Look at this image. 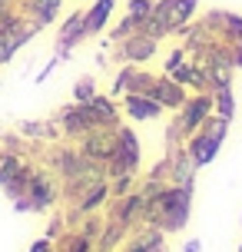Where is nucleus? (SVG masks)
<instances>
[{
	"label": "nucleus",
	"mask_w": 242,
	"mask_h": 252,
	"mask_svg": "<svg viewBox=\"0 0 242 252\" xmlns=\"http://www.w3.org/2000/svg\"><path fill=\"white\" fill-rule=\"evenodd\" d=\"M192 213V189L186 186H173L150 196V222L163 232H179L189 222Z\"/></svg>",
	"instance_id": "obj_1"
},
{
	"label": "nucleus",
	"mask_w": 242,
	"mask_h": 252,
	"mask_svg": "<svg viewBox=\"0 0 242 252\" xmlns=\"http://www.w3.org/2000/svg\"><path fill=\"white\" fill-rule=\"evenodd\" d=\"M140 169V139L133 129H120L116 133V153L110 156V176H133Z\"/></svg>",
	"instance_id": "obj_2"
},
{
	"label": "nucleus",
	"mask_w": 242,
	"mask_h": 252,
	"mask_svg": "<svg viewBox=\"0 0 242 252\" xmlns=\"http://www.w3.org/2000/svg\"><path fill=\"white\" fill-rule=\"evenodd\" d=\"M216 113V100H212V90L209 93H196V96H186V103L179 106V120H176V129L192 136L199 126Z\"/></svg>",
	"instance_id": "obj_3"
},
{
	"label": "nucleus",
	"mask_w": 242,
	"mask_h": 252,
	"mask_svg": "<svg viewBox=\"0 0 242 252\" xmlns=\"http://www.w3.org/2000/svg\"><path fill=\"white\" fill-rule=\"evenodd\" d=\"M83 37H90L87 33V10H73L63 24H60V33H57V57L66 60L70 50H73Z\"/></svg>",
	"instance_id": "obj_4"
},
{
	"label": "nucleus",
	"mask_w": 242,
	"mask_h": 252,
	"mask_svg": "<svg viewBox=\"0 0 242 252\" xmlns=\"http://www.w3.org/2000/svg\"><path fill=\"white\" fill-rule=\"evenodd\" d=\"M186 153H189V159L199 169L209 163H216V156L222 153V139L212 136V133H206V129H196L189 139H186Z\"/></svg>",
	"instance_id": "obj_5"
},
{
	"label": "nucleus",
	"mask_w": 242,
	"mask_h": 252,
	"mask_svg": "<svg viewBox=\"0 0 242 252\" xmlns=\"http://www.w3.org/2000/svg\"><path fill=\"white\" fill-rule=\"evenodd\" d=\"M123 113L136 123H150V120H159L166 113V106L153 100L150 93H123Z\"/></svg>",
	"instance_id": "obj_6"
},
{
	"label": "nucleus",
	"mask_w": 242,
	"mask_h": 252,
	"mask_svg": "<svg viewBox=\"0 0 242 252\" xmlns=\"http://www.w3.org/2000/svg\"><path fill=\"white\" fill-rule=\"evenodd\" d=\"M153 53H156V40L146 37L143 30L120 40V57L126 63H146V60H153Z\"/></svg>",
	"instance_id": "obj_7"
},
{
	"label": "nucleus",
	"mask_w": 242,
	"mask_h": 252,
	"mask_svg": "<svg viewBox=\"0 0 242 252\" xmlns=\"http://www.w3.org/2000/svg\"><path fill=\"white\" fill-rule=\"evenodd\" d=\"M63 10V0H27L24 3V17H30L37 27L53 24Z\"/></svg>",
	"instance_id": "obj_8"
},
{
	"label": "nucleus",
	"mask_w": 242,
	"mask_h": 252,
	"mask_svg": "<svg viewBox=\"0 0 242 252\" xmlns=\"http://www.w3.org/2000/svg\"><path fill=\"white\" fill-rule=\"evenodd\" d=\"M113 13H116V0H93V7L87 10V33L90 37L103 33Z\"/></svg>",
	"instance_id": "obj_9"
},
{
	"label": "nucleus",
	"mask_w": 242,
	"mask_h": 252,
	"mask_svg": "<svg viewBox=\"0 0 242 252\" xmlns=\"http://www.w3.org/2000/svg\"><path fill=\"white\" fill-rule=\"evenodd\" d=\"M212 100H216V113L222 116V120H236V96H232V87L229 83H219V87H212Z\"/></svg>",
	"instance_id": "obj_10"
},
{
	"label": "nucleus",
	"mask_w": 242,
	"mask_h": 252,
	"mask_svg": "<svg viewBox=\"0 0 242 252\" xmlns=\"http://www.w3.org/2000/svg\"><path fill=\"white\" fill-rule=\"evenodd\" d=\"M90 106L96 110V116H100V123H103V126H110V129H113V126L120 123V106H116L113 100H106V96H100V93H96Z\"/></svg>",
	"instance_id": "obj_11"
},
{
	"label": "nucleus",
	"mask_w": 242,
	"mask_h": 252,
	"mask_svg": "<svg viewBox=\"0 0 242 252\" xmlns=\"http://www.w3.org/2000/svg\"><path fill=\"white\" fill-rule=\"evenodd\" d=\"M106 192H110V186H106V183H96V186L87 192V199H80V213H93L96 206H103V202H106Z\"/></svg>",
	"instance_id": "obj_12"
},
{
	"label": "nucleus",
	"mask_w": 242,
	"mask_h": 252,
	"mask_svg": "<svg viewBox=\"0 0 242 252\" xmlns=\"http://www.w3.org/2000/svg\"><path fill=\"white\" fill-rule=\"evenodd\" d=\"M93 96H96V87H93V80H80L77 87H73V100L77 103H93Z\"/></svg>",
	"instance_id": "obj_13"
},
{
	"label": "nucleus",
	"mask_w": 242,
	"mask_h": 252,
	"mask_svg": "<svg viewBox=\"0 0 242 252\" xmlns=\"http://www.w3.org/2000/svg\"><path fill=\"white\" fill-rule=\"evenodd\" d=\"M182 252H203V239H199V236H192V239L182 246Z\"/></svg>",
	"instance_id": "obj_14"
},
{
	"label": "nucleus",
	"mask_w": 242,
	"mask_h": 252,
	"mask_svg": "<svg viewBox=\"0 0 242 252\" xmlns=\"http://www.w3.org/2000/svg\"><path fill=\"white\" fill-rule=\"evenodd\" d=\"M232 66H239V70H242V37L236 40V50H232Z\"/></svg>",
	"instance_id": "obj_15"
},
{
	"label": "nucleus",
	"mask_w": 242,
	"mask_h": 252,
	"mask_svg": "<svg viewBox=\"0 0 242 252\" xmlns=\"http://www.w3.org/2000/svg\"><path fill=\"white\" fill-rule=\"evenodd\" d=\"M30 252H53L50 249V239H37L33 246H30Z\"/></svg>",
	"instance_id": "obj_16"
}]
</instances>
